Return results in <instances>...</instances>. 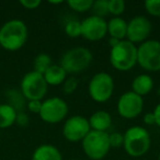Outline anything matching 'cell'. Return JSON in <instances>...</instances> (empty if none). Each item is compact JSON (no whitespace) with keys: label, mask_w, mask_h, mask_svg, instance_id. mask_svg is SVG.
I'll use <instances>...</instances> for the list:
<instances>
[{"label":"cell","mask_w":160,"mask_h":160,"mask_svg":"<svg viewBox=\"0 0 160 160\" xmlns=\"http://www.w3.org/2000/svg\"><path fill=\"white\" fill-rule=\"evenodd\" d=\"M151 140L148 131L142 126H132L124 133V150L131 157L138 158L148 152Z\"/></svg>","instance_id":"cell-2"},{"label":"cell","mask_w":160,"mask_h":160,"mask_svg":"<svg viewBox=\"0 0 160 160\" xmlns=\"http://www.w3.org/2000/svg\"><path fill=\"white\" fill-rule=\"evenodd\" d=\"M125 11V2L123 0H109V13L120 17Z\"/></svg>","instance_id":"cell-24"},{"label":"cell","mask_w":160,"mask_h":160,"mask_svg":"<svg viewBox=\"0 0 160 160\" xmlns=\"http://www.w3.org/2000/svg\"><path fill=\"white\" fill-rule=\"evenodd\" d=\"M65 33L71 38H77L81 36V22L73 19L67 21L65 24Z\"/></svg>","instance_id":"cell-22"},{"label":"cell","mask_w":160,"mask_h":160,"mask_svg":"<svg viewBox=\"0 0 160 160\" xmlns=\"http://www.w3.org/2000/svg\"><path fill=\"white\" fill-rule=\"evenodd\" d=\"M108 33L110 38H114L118 41L126 40L127 22L120 17H113L108 22Z\"/></svg>","instance_id":"cell-17"},{"label":"cell","mask_w":160,"mask_h":160,"mask_svg":"<svg viewBox=\"0 0 160 160\" xmlns=\"http://www.w3.org/2000/svg\"><path fill=\"white\" fill-rule=\"evenodd\" d=\"M32 160H62V156L56 146L43 144L35 148L32 155Z\"/></svg>","instance_id":"cell-16"},{"label":"cell","mask_w":160,"mask_h":160,"mask_svg":"<svg viewBox=\"0 0 160 160\" xmlns=\"http://www.w3.org/2000/svg\"><path fill=\"white\" fill-rule=\"evenodd\" d=\"M78 79L75 77H69L64 81V83L62 85V91L65 94H71L76 91V89L78 88Z\"/></svg>","instance_id":"cell-26"},{"label":"cell","mask_w":160,"mask_h":160,"mask_svg":"<svg viewBox=\"0 0 160 160\" xmlns=\"http://www.w3.org/2000/svg\"><path fill=\"white\" fill-rule=\"evenodd\" d=\"M90 98L98 103H104L111 99L114 92V80L108 72H98L91 78L88 86Z\"/></svg>","instance_id":"cell-8"},{"label":"cell","mask_w":160,"mask_h":160,"mask_svg":"<svg viewBox=\"0 0 160 160\" xmlns=\"http://www.w3.org/2000/svg\"><path fill=\"white\" fill-rule=\"evenodd\" d=\"M144 6L149 16L160 17V0H147Z\"/></svg>","instance_id":"cell-25"},{"label":"cell","mask_w":160,"mask_h":160,"mask_svg":"<svg viewBox=\"0 0 160 160\" xmlns=\"http://www.w3.org/2000/svg\"><path fill=\"white\" fill-rule=\"evenodd\" d=\"M93 56L90 49L86 47H73L62 54L59 65L70 75H76L85 71L92 62Z\"/></svg>","instance_id":"cell-4"},{"label":"cell","mask_w":160,"mask_h":160,"mask_svg":"<svg viewBox=\"0 0 160 160\" xmlns=\"http://www.w3.org/2000/svg\"><path fill=\"white\" fill-rule=\"evenodd\" d=\"M81 145L85 155L91 160H102L111 149L109 133L107 132L90 131Z\"/></svg>","instance_id":"cell-5"},{"label":"cell","mask_w":160,"mask_h":160,"mask_svg":"<svg viewBox=\"0 0 160 160\" xmlns=\"http://www.w3.org/2000/svg\"><path fill=\"white\" fill-rule=\"evenodd\" d=\"M88 121H89L91 131L107 132L112 125L111 114L107 111H103V110L94 112Z\"/></svg>","instance_id":"cell-14"},{"label":"cell","mask_w":160,"mask_h":160,"mask_svg":"<svg viewBox=\"0 0 160 160\" xmlns=\"http://www.w3.org/2000/svg\"><path fill=\"white\" fill-rule=\"evenodd\" d=\"M53 65V62H52V57L49 55L45 53H41L34 58L33 62V70L36 71V72L43 73L49 68V67Z\"/></svg>","instance_id":"cell-20"},{"label":"cell","mask_w":160,"mask_h":160,"mask_svg":"<svg viewBox=\"0 0 160 160\" xmlns=\"http://www.w3.org/2000/svg\"><path fill=\"white\" fill-rule=\"evenodd\" d=\"M153 115H155V120H156V125L160 127V102L156 105L155 110H153Z\"/></svg>","instance_id":"cell-32"},{"label":"cell","mask_w":160,"mask_h":160,"mask_svg":"<svg viewBox=\"0 0 160 160\" xmlns=\"http://www.w3.org/2000/svg\"><path fill=\"white\" fill-rule=\"evenodd\" d=\"M91 131L89 121L81 115H73L67 118L62 126V136L70 142H82Z\"/></svg>","instance_id":"cell-10"},{"label":"cell","mask_w":160,"mask_h":160,"mask_svg":"<svg viewBox=\"0 0 160 160\" xmlns=\"http://www.w3.org/2000/svg\"><path fill=\"white\" fill-rule=\"evenodd\" d=\"M17 110L9 103H1L0 104V129L8 128L16 124Z\"/></svg>","instance_id":"cell-19"},{"label":"cell","mask_w":160,"mask_h":160,"mask_svg":"<svg viewBox=\"0 0 160 160\" xmlns=\"http://www.w3.org/2000/svg\"><path fill=\"white\" fill-rule=\"evenodd\" d=\"M27 108H28V110L31 112V113L40 114L41 109H42V101H38V100L28 101Z\"/></svg>","instance_id":"cell-28"},{"label":"cell","mask_w":160,"mask_h":160,"mask_svg":"<svg viewBox=\"0 0 160 160\" xmlns=\"http://www.w3.org/2000/svg\"><path fill=\"white\" fill-rule=\"evenodd\" d=\"M45 81L48 86H62L67 79V72L60 65H52L44 73Z\"/></svg>","instance_id":"cell-18"},{"label":"cell","mask_w":160,"mask_h":160,"mask_svg":"<svg viewBox=\"0 0 160 160\" xmlns=\"http://www.w3.org/2000/svg\"><path fill=\"white\" fill-rule=\"evenodd\" d=\"M151 22L148 18L144 16H136L127 22V35L126 40L133 44L144 43L147 41L151 33Z\"/></svg>","instance_id":"cell-12"},{"label":"cell","mask_w":160,"mask_h":160,"mask_svg":"<svg viewBox=\"0 0 160 160\" xmlns=\"http://www.w3.org/2000/svg\"><path fill=\"white\" fill-rule=\"evenodd\" d=\"M108 34V22L105 19L90 16L81 22V36L87 41L97 42Z\"/></svg>","instance_id":"cell-13"},{"label":"cell","mask_w":160,"mask_h":160,"mask_svg":"<svg viewBox=\"0 0 160 160\" xmlns=\"http://www.w3.org/2000/svg\"><path fill=\"white\" fill-rule=\"evenodd\" d=\"M0 47H1V46H0Z\"/></svg>","instance_id":"cell-37"},{"label":"cell","mask_w":160,"mask_h":160,"mask_svg":"<svg viewBox=\"0 0 160 160\" xmlns=\"http://www.w3.org/2000/svg\"><path fill=\"white\" fill-rule=\"evenodd\" d=\"M144 109V99L133 91H127L118 101V112L126 120H133L142 114Z\"/></svg>","instance_id":"cell-11"},{"label":"cell","mask_w":160,"mask_h":160,"mask_svg":"<svg viewBox=\"0 0 160 160\" xmlns=\"http://www.w3.org/2000/svg\"><path fill=\"white\" fill-rule=\"evenodd\" d=\"M137 64L150 72L160 71V41L147 40L137 47Z\"/></svg>","instance_id":"cell-7"},{"label":"cell","mask_w":160,"mask_h":160,"mask_svg":"<svg viewBox=\"0 0 160 160\" xmlns=\"http://www.w3.org/2000/svg\"><path fill=\"white\" fill-rule=\"evenodd\" d=\"M21 93L25 100L42 101L47 93L48 85L41 73L32 70L23 76L20 83Z\"/></svg>","instance_id":"cell-6"},{"label":"cell","mask_w":160,"mask_h":160,"mask_svg":"<svg viewBox=\"0 0 160 160\" xmlns=\"http://www.w3.org/2000/svg\"><path fill=\"white\" fill-rule=\"evenodd\" d=\"M109 142H110V146L114 147H122L124 144V134L118 133V132H114V133L109 134Z\"/></svg>","instance_id":"cell-27"},{"label":"cell","mask_w":160,"mask_h":160,"mask_svg":"<svg viewBox=\"0 0 160 160\" xmlns=\"http://www.w3.org/2000/svg\"><path fill=\"white\" fill-rule=\"evenodd\" d=\"M49 3H52V5H60V3H62V1H49Z\"/></svg>","instance_id":"cell-34"},{"label":"cell","mask_w":160,"mask_h":160,"mask_svg":"<svg viewBox=\"0 0 160 160\" xmlns=\"http://www.w3.org/2000/svg\"><path fill=\"white\" fill-rule=\"evenodd\" d=\"M68 111V104L64 99L53 97L42 101V109L38 115L45 123L56 124L66 118Z\"/></svg>","instance_id":"cell-9"},{"label":"cell","mask_w":160,"mask_h":160,"mask_svg":"<svg viewBox=\"0 0 160 160\" xmlns=\"http://www.w3.org/2000/svg\"><path fill=\"white\" fill-rule=\"evenodd\" d=\"M158 160H160V152H159V155H158Z\"/></svg>","instance_id":"cell-35"},{"label":"cell","mask_w":160,"mask_h":160,"mask_svg":"<svg viewBox=\"0 0 160 160\" xmlns=\"http://www.w3.org/2000/svg\"><path fill=\"white\" fill-rule=\"evenodd\" d=\"M110 62L118 71H128L137 64V46L123 40L110 51Z\"/></svg>","instance_id":"cell-3"},{"label":"cell","mask_w":160,"mask_h":160,"mask_svg":"<svg viewBox=\"0 0 160 160\" xmlns=\"http://www.w3.org/2000/svg\"><path fill=\"white\" fill-rule=\"evenodd\" d=\"M120 42H121V41L116 40V38H109V45L111 46V48H112V47H114V46H116V45H118Z\"/></svg>","instance_id":"cell-33"},{"label":"cell","mask_w":160,"mask_h":160,"mask_svg":"<svg viewBox=\"0 0 160 160\" xmlns=\"http://www.w3.org/2000/svg\"><path fill=\"white\" fill-rule=\"evenodd\" d=\"M91 9L94 12L93 16L104 19V17H107L109 14V0H97V1H93Z\"/></svg>","instance_id":"cell-23"},{"label":"cell","mask_w":160,"mask_h":160,"mask_svg":"<svg viewBox=\"0 0 160 160\" xmlns=\"http://www.w3.org/2000/svg\"><path fill=\"white\" fill-rule=\"evenodd\" d=\"M16 123L18 125H20V126H27L29 124V116H28V114L24 113V112H18Z\"/></svg>","instance_id":"cell-30"},{"label":"cell","mask_w":160,"mask_h":160,"mask_svg":"<svg viewBox=\"0 0 160 160\" xmlns=\"http://www.w3.org/2000/svg\"><path fill=\"white\" fill-rule=\"evenodd\" d=\"M67 5L71 10L79 13L89 11L93 5V0H69Z\"/></svg>","instance_id":"cell-21"},{"label":"cell","mask_w":160,"mask_h":160,"mask_svg":"<svg viewBox=\"0 0 160 160\" xmlns=\"http://www.w3.org/2000/svg\"><path fill=\"white\" fill-rule=\"evenodd\" d=\"M41 0H20V5L24 9L28 10H34L41 6Z\"/></svg>","instance_id":"cell-29"},{"label":"cell","mask_w":160,"mask_h":160,"mask_svg":"<svg viewBox=\"0 0 160 160\" xmlns=\"http://www.w3.org/2000/svg\"><path fill=\"white\" fill-rule=\"evenodd\" d=\"M71 160H77V159H71Z\"/></svg>","instance_id":"cell-36"},{"label":"cell","mask_w":160,"mask_h":160,"mask_svg":"<svg viewBox=\"0 0 160 160\" xmlns=\"http://www.w3.org/2000/svg\"><path fill=\"white\" fill-rule=\"evenodd\" d=\"M142 121L146 125H153L156 124V120H155V115H153L152 112H147L146 114L142 118Z\"/></svg>","instance_id":"cell-31"},{"label":"cell","mask_w":160,"mask_h":160,"mask_svg":"<svg viewBox=\"0 0 160 160\" xmlns=\"http://www.w3.org/2000/svg\"><path fill=\"white\" fill-rule=\"evenodd\" d=\"M28 36V27L22 20H9L0 28V46L9 52L19 51L25 45Z\"/></svg>","instance_id":"cell-1"},{"label":"cell","mask_w":160,"mask_h":160,"mask_svg":"<svg viewBox=\"0 0 160 160\" xmlns=\"http://www.w3.org/2000/svg\"><path fill=\"white\" fill-rule=\"evenodd\" d=\"M153 88V80L147 73H142V75L136 76L132 81V90L134 93L138 94L139 97L147 96L150 93V91Z\"/></svg>","instance_id":"cell-15"}]
</instances>
